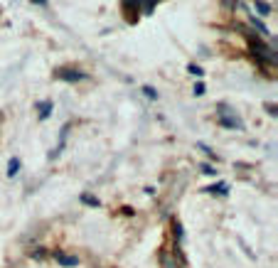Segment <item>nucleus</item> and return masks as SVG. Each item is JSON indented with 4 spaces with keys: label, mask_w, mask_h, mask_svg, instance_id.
Masks as SVG:
<instances>
[{
    "label": "nucleus",
    "mask_w": 278,
    "mask_h": 268,
    "mask_svg": "<svg viewBox=\"0 0 278 268\" xmlns=\"http://www.w3.org/2000/svg\"><path fill=\"white\" fill-rule=\"evenodd\" d=\"M219 123L224 128H231V131H242L244 128V121L234 113V108H226V106H219Z\"/></svg>",
    "instance_id": "f257e3e1"
},
{
    "label": "nucleus",
    "mask_w": 278,
    "mask_h": 268,
    "mask_svg": "<svg viewBox=\"0 0 278 268\" xmlns=\"http://www.w3.org/2000/svg\"><path fill=\"white\" fill-rule=\"evenodd\" d=\"M123 8H126V13H128V15H126V20H128V22H136V20H138V10H140V5H138V3H133V5H131V3H126Z\"/></svg>",
    "instance_id": "6e6552de"
},
{
    "label": "nucleus",
    "mask_w": 278,
    "mask_h": 268,
    "mask_svg": "<svg viewBox=\"0 0 278 268\" xmlns=\"http://www.w3.org/2000/svg\"><path fill=\"white\" fill-rule=\"evenodd\" d=\"M266 111L271 113V116H276V103H271V106H266Z\"/></svg>",
    "instance_id": "4be33fe9"
},
{
    "label": "nucleus",
    "mask_w": 278,
    "mask_h": 268,
    "mask_svg": "<svg viewBox=\"0 0 278 268\" xmlns=\"http://www.w3.org/2000/svg\"><path fill=\"white\" fill-rule=\"evenodd\" d=\"M160 263H163V268H177L173 256H168V253H160Z\"/></svg>",
    "instance_id": "ddd939ff"
},
{
    "label": "nucleus",
    "mask_w": 278,
    "mask_h": 268,
    "mask_svg": "<svg viewBox=\"0 0 278 268\" xmlns=\"http://www.w3.org/2000/svg\"><path fill=\"white\" fill-rule=\"evenodd\" d=\"M175 241H177V246L182 241V224H177V221H175Z\"/></svg>",
    "instance_id": "f3484780"
},
{
    "label": "nucleus",
    "mask_w": 278,
    "mask_h": 268,
    "mask_svg": "<svg viewBox=\"0 0 278 268\" xmlns=\"http://www.w3.org/2000/svg\"><path fill=\"white\" fill-rule=\"evenodd\" d=\"M67 131H69V126H64V128H62V133H59V145L50 152V160H54V158L59 155V152L64 150V143H67Z\"/></svg>",
    "instance_id": "0eeeda50"
},
{
    "label": "nucleus",
    "mask_w": 278,
    "mask_h": 268,
    "mask_svg": "<svg viewBox=\"0 0 278 268\" xmlns=\"http://www.w3.org/2000/svg\"><path fill=\"white\" fill-rule=\"evenodd\" d=\"M246 40H249V50H251V54H256V57H261V59H271V62L276 59V57H273V52H271V50H268L261 40H256V34H254V32H249V34H246Z\"/></svg>",
    "instance_id": "f03ea898"
},
{
    "label": "nucleus",
    "mask_w": 278,
    "mask_h": 268,
    "mask_svg": "<svg viewBox=\"0 0 278 268\" xmlns=\"http://www.w3.org/2000/svg\"><path fill=\"white\" fill-rule=\"evenodd\" d=\"M121 212H123V214H128V217H133V214H136V212H133V209H131V207H123V209H121Z\"/></svg>",
    "instance_id": "5701e85b"
},
{
    "label": "nucleus",
    "mask_w": 278,
    "mask_h": 268,
    "mask_svg": "<svg viewBox=\"0 0 278 268\" xmlns=\"http://www.w3.org/2000/svg\"><path fill=\"white\" fill-rule=\"evenodd\" d=\"M197 148H200V150H205V152H207V155H209L212 160H217V152H212V150H209V148H207L205 143H197Z\"/></svg>",
    "instance_id": "a211bd4d"
},
{
    "label": "nucleus",
    "mask_w": 278,
    "mask_h": 268,
    "mask_svg": "<svg viewBox=\"0 0 278 268\" xmlns=\"http://www.w3.org/2000/svg\"><path fill=\"white\" fill-rule=\"evenodd\" d=\"M82 202H84V204H89V207H101V200H99V197H94V195H82Z\"/></svg>",
    "instance_id": "f8f14e48"
},
{
    "label": "nucleus",
    "mask_w": 278,
    "mask_h": 268,
    "mask_svg": "<svg viewBox=\"0 0 278 268\" xmlns=\"http://www.w3.org/2000/svg\"><path fill=\"white\" fill-rule=\"evenodd\" d=\"M32 256H35V258H45V249H37Z\"/></svg>",
    "instance_id": "412c9836"
},
{
    "label": "nucleus",
    "mask_w": 278,
    "mask_h": 268,
    "mask_svg": "<svg viewBox=\"0 0 278 268\" xmlns=\"http://www.w3.org/2000/svg\"><path fill=\"white\" fill-rule=\"evenodd\" d=\"M17 172H20V160H17V158H10V163H8V175L15 177Z\"/></svg>",
    "instance_id": "9b49d317"
},
{
    "label": "nucleus",
    "mask_w": 278,
    "mask_h": 268,
    "mask_svg": "<svg viewBox=\"0 0 278 268\" xmlns=\"http://www.w3.org/2000/svg\"><path fill=\"white\" fill-rule=\"evenodd\" d=\"M200 170H202V175H212V177L217 175V168H212V165H207V163L200 165Z\"/></svg>",
    "instance_id": "dca6fc26"
},
{
    "label": "nucleus",
    "mask_w": 278,
    "mask_h": 268,
    "mask_svg": "<svg viewBox=\"0 0 278 268\" xmlns=\"http://www.w3.org/2000/svg\"><path fill=\"white\" fill-rule=\"evenodd\" d=\"M143 94H145L150 101H155V99H157V91H155L153 86H143Z\"/></svg>",
    "instance_id": "2eb2a0df"
},
{
    "label": "nucleus",
    "mask_w": 278,
    "mask_h": 268,
    "mask_svg": "<svg viewBox=\"0 0 278 268\" xmlns=\"http://www.w3.org/2000/svg\"><path fill=\"white\" fill-rule=\"evenodd\" d=\"M140 10H143L145 15H150V13L155 10V3H145V5H140Z\"/></svg>",
    "instance_id": "aec40b11"
},
{
    "label": "nucleus",
    "mask_w": 278,
    "mask_h": 268,
    "mask_svg": "<svg viewBox=\"0 0 278 268\" xmlns=\"http://www.w3.org/2000/svg\"><path fill=\"white\" fill-rule=\"evenodd\" d=\"M192 91H194V96H202V94H205V84H202V82H197Z\"/></svg>",
    "instance_id": "6ab92c4d"
},
{
    "label": "nucleus",
    "mask_w": 278,
    "mask_h": 268,
    "mask_svg": "<svg viewBox=\"0 0 278 268\" xmlns=\"http://www.w3.org/2000/svg\"><path fill=\"white\" fill-rule=\"evenodd\" d=\"M35 108H37V113H39V121H47L50 113H52V101H37Z\"/></svg>",
    "instance_id": "39448f33"
},
{
    "label": "nucleus",
    "mask_w": 278,
    "mask_h": 268,
    "mask_svg": "<svg viewBox=\"0 0 278 268\" xmlns=\"http://www.w3.org/2000/svg\"><path fill=\"white\" fill-rule=\"evenodd\" d=\"M249 22H251V25H254L256 30H261V34H266V37H271V32H268V27H266V25H263V22H261V20H259L256 15H249Z\"/></svg>",
    "instance_id": "1a4fd4ad"
},
{
    "label": "nucleus",
    "mask_w": 278,
    "mask_h": 268,
    "mask_svg": "<svg viewBox=\"0 0 278 268\" xmlns=\"http://www.w3.org/2000/svg\"><path fill=\"white\" fill-rule=\"evenodd\" d=\"M254 10L259 15H268V13H273V5H268V3H254Z\"/></svg>",
    "instance_id": "9d476101"
},
{
    "label": "nucleus",
    "mask_w": 278,
    "mask_h": 268,
    "mask_svg": "<svg viewBox=\"0 0 278 268\" xmlns=\"http://www.w3.org/2000/svg\"><path fill=\"white\" fill-rule=\"evenodd\" d=\"M187 71L194 74V76H205V69H202V67H197V64H187Z\"/></svg>",
    "instance_id": "4468645a"
},
{
    "label": "nucleus",
    "mask_w": 278,
    "mask_h": 268,
    "mask_svg": "<svg viewBox=\"0 0 278 268\" xmlns=\"http://www.w3.org/2000/svg\"><path fill=\"white\" fill-rule=\"evenodd\" d=\"M54 258H57V263H59V266H64V268L79 266V258H76V256H67V253H62V251H57V253H54Z\"/></svg>",
    "instance_id": "423d86ee"
},
{
    "label": "nucleus",
    "mask_w": 278,
    "mask_h": 268,
    "mask_svg": "<svg viewBox=\"0 0 278 268\" xmlns=\"http://www.w3.org/2000/svg\"><path fill=\"white\" fill-rule=\"evenodd\" d=\"M202 192H207V195H219V197H226V195H229V184H226V182H217V184H212V187H205Z\"/></svg>",
    "instance_id": "20e7f679"
},
{
    "label": "nucleus",
    "mask_w": 278,
    "mask_h": 268,
    "mask_svg": "<svg viewBox=\"0 0 278 268\" xmlns=\"http://www.w3.org/2000/svg\"><path fill=\"white\" fill-rule=\"evenodd\" d=\"M54 76H57V79H62V82H84L87 79V74L79 71V69H57Z\"/></svg>",
    "instance_id": "7ed1b4c3"
}]
</instances>
